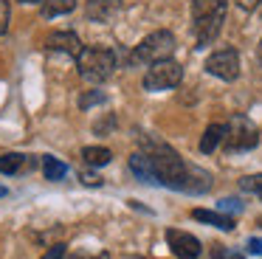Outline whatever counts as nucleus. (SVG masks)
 <instances>
[{
  "mask_svg": "<svg viewBox=\"0 0 262 259\" xmlns=\"http://www.w3.org/2000/svg\"><path fill=\"white\" fill-rule=\"evenodd\" d=\"M0 197H6V186H0Z\"/></svg>",
  "mask_w": 262,
  "mask_h": 259,
  "instance_id": "bb28decb",
  "label": "nucleus"
},
{
  "mask_svg": "<svg viewBox=\"0 0 262 259\" xmlns=\"http://www.w3.org/2000/svg\"><path fill=\"white\" fill-rule=\"evenodd\" d=\"M226 152H248L259 144V133H256L254 121L245 116H234L231 121L226 124Z\"/></svg>",
  "mask_w": 262,
  "mask_h": 259,
  "instance_id": "423d86ee",
  "label": "nucleus"
},
{
  "mask_svg": "<svg viewBox=\"0 0 262 259\" xmlns=\"http://www.w3.org/2000/svg\"><path fill=\"white\" fill-rule=\"evenodd\" d=\"M130 172L136 175L138 180H144V183H149V186H158V175H155V166H152V161H149V155L147 152H133L130 155Z\"/></svg>",
  "mask_w": 262,
  "mask_h": 259,
  "instance_id": "9b49d317",
  "label": "nucleus"
},
{
  "mask_svg": "<svg viewBox=\"0 0 262 259\" xmlns=\"http://www.w3.org/2000/svg\"><path fill=\"white\" fill-rule=\"evenodd\" d=\"M76 71L85 82L102 84L116 73V51L113 48H85L76 59Z\"/></svg>",
  "mask_w": 262,
  "mask_h": 259,
  "instance_id": "7ed1b4c3",
  "label": "nucleus"
},
{
  "mask_svg": "<svg viewBox=\"0 0 262 259\" xmlns=\"http://www.w3.org/2000/svg\"><path fill=\"white\" fill-rule=\"evenodd\" d=\"M42 175H46V180H62L68 175V163L54 155H46L42 158Z\"/></svg>",
  "mask_w": 262,
  "mask_h": 259,
  "instance_id": "2eb2a0df",
  "label": "nucleus"
},
{
  "mask_svg": "<svg viewBox=\"0 0 262 259\" xmlns=\"http://www.w3.org/2000/svg\"><path fill=\"white\" fill-rule=\"evenodd\" d=\"M119 11H121V0H91L85 14L93 23H110Z\"/></svg>",
  "mask_w": 262,
  "mask_h": 259,
  "instance_id": "9d476101",
  "label": "nucleus"
},
{
  "mask_svg": "<svg viewBox=\"0 0 262 259\" xmlns=\"http://www.w3.org/2000/svg\"><path fill=\"white\" fill-rule=\"evenodd\" d=\"M217 211H223V214H237V211H243V203L239 200H234V197H226V200H220L217 203Z\"/></svg>",
  "mask_w": 262,
  "mask_h": 259,
  "instance_id": "aec40b11",
  "label": "nucleus"
},
{
  "mask_svg": "<svg viewBox=\"0 0 262 259\" xmlns=\"http://www.w3.org/2000/svg\"><path fill=\"white\" fill-rule=\"evenodd\" d=\"M172 51H175V34L172 31H152L136 45V51L130 54L133 65H152L161 59H172Z\"/></svg>",
  "mask_w": 262,
  "mask_h": 259,
  "instance_id": "20e7f679",
  "label": "nucleus"
},
{
  "mask_svg": "<svg viewBox=\"0 0 262 259\" xmlns=\"http://www.w3.org/2000/svg\"><path fill=\"white\" fill-rule=\"evenodd\" d=\"M206 73L223 79V82H234L239 76V54L234 48H220L214 54H209L206 59Z\"/></svg>",
  "mask_w": 262,
  "mask_h": 259,
  "instance_id": "0eeeda50",
  "label": "nucleus"
},
{
  "mask_svg": "<svg viewBox=\"0 0 262 259\" xmlns=\"http://www.w3.org/2000/svg\"><path fill=\"white\" fill-rule=\"evenodd\" d=\"M166 245L172 248V253H175L178 259H198L200 253H203L198 236L189 234V231H181V228L166 231Z\"/></svg>",
  "mask_w": 262,
  "mask_h": 259,
  "instance_id": "6e6552de",
  "label": "nucleus"
},
{
  "mask_svg": "<svg viewBox=\"0 0 262 259\" xmlns=\"http://www.w3.org/2000/svg\"><path fill=\"white\" fill-rule=\"evenodd\" d=\"M76 9V0H42V17H59V14H71Z\"/></svg>",
  "mask_w": 262,
  "mask_h": 259,
  "instance_id": "dca6fc26",
  "label": "nucleus"
},
{
  "mask_svg": "<svg viewBox=\"0 0 262 259\" xmlns=\"http://www.w3.org/2000/svg\"><path fill=\"white\" fill-rule=\"evenodd\" d=\"M259 186H262V175H248V178L239 180V189H243V191H254V195H256Z\"/></svg>",
  "mask_w": 262,
  "mask_h": 259,
  "instance_id": "412c9836",
  "label": "nucleus"
},
{
  "mask_svg": "<svg viewBox=\"0 0 262 259\" xmlns=\"http://www.w3.org/2000/svg\"><path fill=\"white\" fill-rule=\"evenodd\" d=\"M82 158H85V163H91V166H104V163H110L113 152H110L107 146H85V149H82Z\"/></svg>",
  "mask_w": 262,
  "mask_h": 259,
  "instance_id": "f3484780",
  "label": "nucleus"
},
{
  "mask_svg": "<svg viewBox=\"0 0 262 259\" xmlns=\"http://www.w3.org/2000/svg\"><path fill=\"white\" fill-rule=\"evenodd\" d=\"M65 253H68V251H65V245H51L40 259H65Z\"/></svg>",
  "mask_w": 262,
  "mask_h": 259,
  "instance_id": "b1692460",
  "label": "nucleus"
},
{
  "mask_svg": "<svg viewBox=\"0 0 262 259\" xmlns=\"http://www.w3.org/2000/svg\"><path fill=\"white\" fill-rule=\"evenodd\" d=\"M226 124H209L203 133V138H200V152L203 155H211V152L220 146V141H226Z\"/></svg>",
  "mask_w": 262,
  "mask_h": 259,
  "instance_id": "ddd939ff",
  "label": "nucleus"
},
{
  "mask_svg": "<svg viewBox=\"0 0 262 259\" xmlns=\"http://www.w3.org/2000/svg\"><path fill=\"white\" fill-rule=\"evenodd\" d=\"M107 101V96L102 93V90H88V93L79 96V107L82 110H88V107H96V104H104Z\"/></svg>",
  "mask_w": 262,
  "mask_h": 259,
  "instance_id": "a211bd4d",
  "label": "nucleus"
},
{
  "mask_svg": "<svg viewBox=\"0 0 262 259\" xmlns=\"http://www.w3.org/2000/svg\"><path fill=\"white\" fill-rule=\"evenodd\" d=\"M141 149L152 161L155 175H158V186H166V189H175V191H192V195H200V191L211 189V175L198 166H189L169 144L144 135Z\"/></svg>",
  "mask_w": 262,
  "mask_h": 259,
  "instance_id": "f257e3e1",
  "label": "nucleus"
},
{
  "mask_svg": "<svg viewBox=\"0 0 262 259\" xmlns=\"http://www.w3.org/2000/svg\"><path fill=\"white\" fill-rule=\"evenodd\" d=\"M245 248H248V253H256V256H262V236H251Z\"/></svg>",
  "mask_w": 262,
  "mask_h": 259,
  "instance_id": "393cba45",
  "label": "nucleus"
},
{
  "mask_svg": "<svg viewBox=\"0 0 262 259\" xmlns=\"http://www.w3.org/2000/svg\"><path fill=\"white\" fill-rule=\"evenodd\" d=\"M183 79V68L181 62L175 59H161V62H152L144 73V90L149 93H158V90H172L178 88Z\"/></svg>",
  "mask_w": 262,
  "mask_h": 259,
  "instance_id": "39448f33",
  "label": "nucleus"
},
{
  "mask_svg": "<svg viewBox=\"0 0 262 259\" xmlns=\"http://www.w3.org/2000/svg\"><path fill=\"white\" fill-rule=\"evenodd\" d=\"M259 59H262V42H259Z\"/></svg>",
  "mask_w": 262,
  "mask_h": 259,
  "instance_id": "c756f323",
  "label": "nucleus"
},
{
  "mask_svg": "<svg viewBox=\"0 0 262 259\" xmlns=\"http://www.w3.org/2000/svg\"><path fill=\"white\" fill-rule=\"evenodd\" d=\"M259 3H262V0H237V6H239V9H245V11H254Z\"/></svg>",
  "mask_w": 262,
  "mask_h": 259,
  "instance_id": "a878e982",
  "label": "nucleus"
},
{
  "mask_svg": "<svg viewBox=\"0 0 262 259\" xmlns=\"http://www.w3.org/2000/svg\"><path fill=\"white\" fill-rule=\"evenodd\" d=\"M256 223H259V225H262V217H259V220H256Z\"/></svg>",
  "mask_w": 262,
  "mask_h": 259,
  "instance_id": "7c9ffc66",
  "label": "nucleus"
},
{
  "mask_svg": "<svg viewBox=\"0 0 262 259\" xmlns=\"http://www.w3.org/2000/svg\"><path fill=\"white\" fill-rule=\"evenodd\" d=\"M9 17H12V6L9 0H0V34L9 28Z\"/></svg>",
  "mask_w": 262,
  "mask_h": 259,
  "instance_id": "5701e85b",
  "label": "nucleus"
},
{
  "mask_svg": "<svg viewBox=\"0 0 262 259\" xmlns=\"http://www.w3.org/2000/svg\"><path fill=\"white\" fill-rule=\"evenodd\" d=\"M46 48L48 51H57V54H65V56H74V59H79V54L85 51V45H82V39L76 37L74 31H51L46 37Z\"/></svg>",
  "mask_w": 262,
  "mask_h": 259,
  "instance_id": "1a4fd4ad",
  "label": "nucleus"
},
{
  "mask_svg": "<svg viewBox=\"0 0 262 259\" xmlns=\"http://www.w3.org/2000/svg\"><path fill=\"white\" fill-rule=\"evenodd\" d=\"M256 195H259V200H262V186H259V189H256Z\"/></svg>",
  "mask_w": 262,
  "mask_h": 259,
  "instance_id": "c85d7f7f",
  "label": "nucleus"
},
{
  "mask_svg": "<svg viewBox=\"0 0 262 259\" xmlns=\"http://www.w3.org/2000/svg\"><path fill=\"white\" fill-rule=\"evenodd\" d=\"M29 166V158L20 155V152H6L0 155V175H17L20 169Z\"/></svg>",
  "mask_w": 262,
  "mask_h": 259,
  "instance_id": "4468645a",
  "label": "nucleus"
},
{
  "mask_svg": "<svg viewBox=\"0 0 262 259\" xmlns=\"http://www.w3.org/2000/svg\"><path fill=\"white\" fill-rule=\"evenodd\" d=\"M211 259H243V253H239V251H231V248H226V245H214Z\"/></svg>",
  "mask_w": 262,
  "mask_h": 259,
  "instance_id": "6ab92c4d",
  "label": "nucleus"
},
{
  "mask_svg": "<svg viewBox=\"0 0 262 259\" xmlns=\"http://www.w3.org/2000/svg\"><path fill=\"white\" fill-rule=\"evenodd\" d=\"M192 217L198 220V223H206V225H214V228L220 231H234V217H228V214L223 211H211V208H194Z\"/></svg>",
  "mask_w": 262,
  "mask_h": 259,
  "instance_id": "f8f14e48",
  "label": "nucleus"
},
{
  "mask_svg": "<svg viewBox=\"0 0 262 259\" xmlns=\"http://www.w3.org/2000/svg\"><path fill=\"white\" fill-rule=\"evenodd\" d=\"M228 11V0H192V20L200 45H209L220 34Z\"/></svg>",
  "mask_w": 262,
  "mask_h": 259,
  "instance_id": "f03ea898",
  "label": "nucleus"
},
{
  "mask_svg": "<svg viewBox=\"0 0 262 259\" xmlns=\"http://www.w3.org/2000/svg\"><path fill=\"white\" fill-rule=\"evenodd\" d=\"M79 180H82L85 186H102V183H104V180L99 178L93 169H82V172H79Z\"/></svg>",
  "mask_w": 262,
  "mask_h": 259,
  "instance_id": "4be33fe9",
  "label": "nucleus"
},
{
  "mask_svg": "<svg viewBox=\"0 0 262 259\" xmlns=\"http://www.w3.org/2000/svg\"><path fill=\"white\" fill-rule=\"evenodd\" d=\"M20 3H40V0H20Z\"/></svg>",
  "mask_w": 262,
  "mask_h": 259,
  "instance_id": "cd10ccee",
  "label": "nucleus"
}]
</instances>
